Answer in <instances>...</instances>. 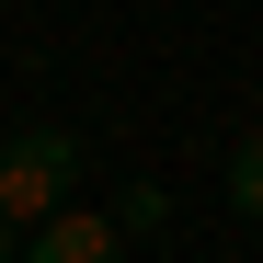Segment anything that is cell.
Returning a JSON list of instances; mask_svg holds the SVG:
<instances>
[{"instance_id":"cell-1","label":"cell","mask_w":263,"mask_h":263,"mask_svg":"<svg viewBox=\"0 0 263 263\" xmlns=\"http://www.w3.org/2000/svg\"><path fill=\"white\" fill-rule=\"evenodd\" d=\"M69 183H80V138L69 126H12L0 138V229H34L46 206H69Z\"/></svg>"},{"instance_id":"cell-2","label":"cell","mask_w":263,"mask_h":263,"mask_svg":"<svg viewBox=\"0 0 263 263\" xmlns=\"http://www.w3.org/2000/svg\"><path fill=\"white\" fill-rule=\"evenodd\" d=\"M12 263H126V229H115V217H92V206H46V217L23 229Z\"/></svg>"},{"instance_id":"cell-3","label":"cell","mask_w":263,"mask_h":263,"mask_svg":"<svg viewBox=\"0 0 263 263\" xmlns=\"http://www.w3.org/2000/svg\"><path fill=\"white\" fill-rule=\"evenodd\" d=\"M229 206H240L252 229H263V126H252L240 149H229Z\"/></svg>"},{"instance_id":"cell-4","label":"cell","mask_w":263,"mask_h":263,"mask_svg":"<svg viewBox=\"0 0 263 263\" xmlns=\"http://www.w3.org/2000/svg\"><path fill=\"white\" fill-rule=\"evenodd\" d=\"M160 217H172V183H126V195H115V229H126V240H149Z\"/></svg>"},{"instance_id":"cell-5","label":"cell","mask_w":263,"mask_h":263,"mask_svg":"<svg viewBox=\"0 0 263 263\" xmlns=\"http://www.w3.org/2000/svg\"><path fill=\"white\" fill-rule=\"evenodd\" d=\"M0 263H12V229H0Z\"/></svg>"}]
</instances>
